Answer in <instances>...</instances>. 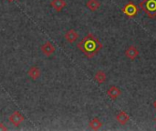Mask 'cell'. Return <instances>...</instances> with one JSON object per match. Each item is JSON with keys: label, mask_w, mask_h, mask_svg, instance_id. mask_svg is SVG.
Listing matches in <instances>:
<instances>
[{"label": "cell", "mask_w": 156, "mask_h": 131, "mask_svg": "<svg viewBox=\"0 0 156 131\" xmlns=\"http://www.w3.org/2000/svg\"><path fill=\"white\" fill-rule=\"evenodd\" d=\"M77 47L87 57L92 58L101 50L102 43L95 35L90 33L85 36L80 42L78 43Z\"/></svg>", "instance_id": "obj_1"}, {"label": "cell", "mask_w": 156, "mask_h": 131, "mask_svg": "<svg viewBox=\"0 0 156 131\" xmlns=\"http://www.w3.org/2000/svg\"><path fill=\"white\" fill-rule=\"evenodd\" d=\"M139 6L148 17H156V0H143L140 2Z\"/></svg>", "instance_id": "obj_2"}, {"label": "cell", "mask_w": 156, "mask_h": 131, "mask_svg": "<svg viewBox=\"0 0 156 131\" xmlns=\"http://www.w3.org/2000/svg\"><path fill=\"white\" fill-rule=\"evenodd\" d=\"M122 12L129 18H133L137 16L138 12H139V8L138 6L132 1L128 2L122 8Z\"/></svg>", "instance_id": "obj_3"}, {"label": "cell", "mask_w": 156, "mask_h": 131, "mask_svg": "<svg viewBox=\"0 0 156 131\" xmlns=\"http://www.w3.org/2000/svg\"><path fill=\"white\" fill-rule=\"evenodd\" d=\"M8 120H9V122H10L11 124H13L14 126L19 127V126L22 124V122H24L25 118H24V116H23L19 111H15V112H13V113L9 116Z\"/></svg>", "instance_id": "obj_4"}, {"label": "cell", "mask_w": 156, "mask_h": 131, "mask_svg": "<svg viewBox=\"0 0 156 131\" xmlns=\"http://www.w3.org/2000/svg\"><path fill=\"white\" fill-rule=\"evenodd\" d=\"M41 52L46 57H50L51 55H53L56 52V47L53 46V44L51 42L47 41L41 46Z\"/></svg>", "instance_id": "obj_5"}, {"label": "cell", "mask_w": 156, "mask_h": 131, "mask_svg": "<svg viewBox=\"0 0 156 131\" xmlns=\"http://www.w3.org/2000/svg\"><path fill=\"white\" fill-rule=\"evenodd\" d=\"M107 95L112 100H116L122 95V90L116 86H112L107 90Z\"/></svg>", "instance_id": "obj_6"}, {"label": "cell", "mask_w": 156, "mask_h": 131, "mask_svg": "<svg viewBox=\"0 0 156 131\" xmlns=\"http://www.w3.org/2000/svg\"><path fill=\"white\" fill-rule=\"evenodd\" d=\"M139 54H140V52H139L138 48H137L135 46H133V45L130 46V47L126 49V51H125V56H126V57H128L130 60H134L136 57H138Z\"/></svg>", "instance_id": "obj_7"}, {"label": "cell", "mask_w": 156, "mask_h": 131, "mask_svg": "<svg viewBox=\"0 0 156 131\" xmlns=\"http://www.w3.org/2000/svg\"><path fill=\"white\" fill-rule=\"evenodd\" d=\"M64 36H65V39L68 43L72 44V43L76 42L77 39L79 38V34L75 29H69L66 32Z\"/></svg>", "instance_id": "obj_8"}, {"label": "cell", "mask_w": 156, "mask_h": 131, "mask_svg": "<svg viewBox=\"0 0 156 131\" xmlns=\"http://www.w3.org/2000/svg\"><path fill=\"white\" fill-rule=\"evenodd\" d=\"M28 77L32 79V80H37L39 78V77L41 76V71L39 69L38 67L37 66H33L29 68V70L27 71Z\"/></svg>", "instance_id": "obj_9"}, {"label": "cell", "mask_w": 156, "mask_h": 131, "mask_svg": "<svg viewBox=\"0 0 156 131\" xmlns=\"http://www.w3.org/2000/svg\"><path fill=\"white\" fill-rule=\"evenodd\" d=\"M116 120L118 121L119 124L121 125H126L128 123V121L130 120V116L125 112V111H120L117 115H116Z\"/></svg>", "instance_id": "obj_10"}, {"label": "cell", "mask_w": 156, "mask_h": 131, "mask_svg": "<svg viewBox=\"0 0 156 131\" xmlns=\"http://www.w3.org/2000/svg\"><path fill=\"white\" fill-rule=\"evenodd\" d=\"M50 5L57 11L61 12L67 5V3L65 0H52L50 3Z\"/></svg>", "instance_id": "obj_11"}, {"label": "cell", "mask_w": 156, "mask_h": 131, "mask_svg": "<svg viewBox=\"0 0 156 131\" xmlns=\"http://www.w3.org/2000/svg\"><path fill=\"white\" fill-rule=\"evenodd\" d=\"M86 6L91 12H95V11H97L100 8L101 2L99 0H88L87 3H86Z\"/></svg>", "instance_id": "obj_12"}, {"label": "cell", "mask_w": 156, "mask_h": 131, "mask_svg": "<svg viewBox=\"0 0 156 131\" xmlns=\"http://www.w3.org/2000/svg\"><path fill=\"white\" fill-rule=\"evenodd\" d=\"M107 79V75L104 71L102 70H99L96 72L95 76H94V80L98 83V84H103Z\"/></svg>", "instance_id": "obj_13"}, {"label": "cell", "mask_w": 156, "mask_h": 131, "mask_svg": "<svg viewBox=\"0 0 156 131\" xmlns=\"http://www.w3.org/2000/svg\"><path fill=\"white\" fill-rule=\"evenodd\" d=\"M102 122L98 119V118H94L92 119L90 121V128L92 129V130H99L101 127H102Z\"/></svg>", "instance_id": "obj_14"}, {"label": "cell", "mask_w": 156, "mask_h": 131, "mask_svg": "<svg viewBox=\"0 0 156 131\" xmlns=\"http://www.w3.org/2000/svg\"><path fill=\"white\" fill-rule=\"evenodd\" d=\"M0 130H7V128H5L3 123H0Z\"/></svg>", "instance_id": "obj_15"}, {"label": "cell", "mask_w": 156, "mask_h": 131, "mask_svg": "<svg viewBox=\"0 0 156 131\" xmlns=\"http://www.w3.org/2000/svg\"><path fill=\"white\" fill-rule=\"evenodd\" d=\"M6 1H8L9 3H12V2H14V1H16V0H6Z\"/></svg>", "instance_id": "obj_16"}, {"label": "cell", "mask_w": 156, "mask_h": 131, "mask_svg": "<svg viewBox=\"0 0 156 131\" xmlns=\"http://www.w3.org/2000/svg\"><path fill=\"white\" fill-rule=\"evenodd\" d=\"M154 109H156V100L154 101Z\"/></svg>", "instance_id": "obj_17"}, {"label": "cell", "mask_w": 156, "mask_h": 131, "mask_svg": "<svg viewBox=\"0 0 156 131\" xmlns=\"http://www.w3.org/2000/svg\"><path fill=\"white\" fill-rule=\"evenodd\" d=\"M155 122H156V118H155Z\"/></svg>", "instance_id": "obj_18"}]
</instances>
